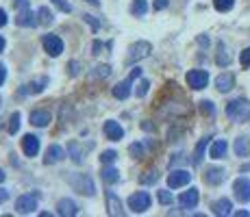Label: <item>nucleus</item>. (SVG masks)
I'll list each match as a JSON object with an SVG mask.
<instances>
[{
  "mask_svg": "<svg viewBox=\"0 0 250 217\" xmlns=\"http://www.w3.org/2000/svg\"><path fill=\"white\" fill-rule=\"evenodd\" d=\"M148 87H150V83H148V80H142V83H139V89H137V96H139V98H144V96L148 94Z\"/></svg>",
  "mask_w": 250,
  "mask_h": 217,
  "instance_id": "a19ab883",
  "label": "nucleus"
},
{
  "mask_svg": "<svg viewBox=\"0 0 250 217\" xmlns=\"http://www.w3.org/2000/svg\"><path fill=\"white\" fill-rule=\"evenodd\" d=\"M22 152L26 157H37V152H40V139L35 135H26L22 139Z\"/></svg>",
  "mask_w": 250,
  "mask_h": 217,
  "instance_id": "f8f14e48",
  "label": "nucleus"
},
{
  "mask_svg": "<svg viewBox=\"0 0 250 217\" xmlns=\"http://www.w3.org/2000/svg\"><path fill=\"white\" fill-rule=\"evenodd\" d=\"M227 115L233 122H246L250 119V102L244 98H237L227 104Z\"/></svg>",
  "mask_w": 250,
  "mask_h": 217,
  "instance_id": "f257e3e1",
  "label": "nucleus"
},
{
  "mask_svg": "<svg viewBox=\"0 0 250 217\" xmlns=\"http://www.w3.org/2000/svg\"><path fill=\"white\" fill-rule=\"evenodd\" d=\"M70 67H72V70H70V74H72V76H76V74H79V63H76V61H72Z\"/></svg>",
  "mask_w": 250,
  "mask_h": 217,
  "instance_id": "49530a36",
  "label": "nucleus"
},
{
  "mask_svg": "<svg viewBox=\"0 0 250 217\" xmlns=\"http://www.w3.org/2000/svg\"><path fill=\"white\" fill-rule=\"evenodd\" d=\"M230 209H233V204H230V200H227V197L213 202V213L215 215H230Z\"/></svg>",
  "mask_w": 250,
  "mask_h": 217,
  "instance_id": "5701e85b",
  "label": "nucleus"
},
{
  "mask_svg": "<svg viewBox=\"0 0 250 217\" xmlns=\"http://www.w3.org/2000/svg\"><path fill=\"white\" fill-rule=\"evenodd\" d=\"M200 111H203L205 115H213L215 107H213V102H211V100H203V102H200Z\"/></svg>",
  "mask_w": 250,
  "mask_h": 217,
  "instance_id": "f704fd0d",
  "label": "nucleus"
},
{
  "mask_svg": "<svg viewBox=\"0 0 250 217\" xmlns=\"http://www.w3.org/2000/svg\"><path fill=\"white\" fill-rule=\"evenodd\" d=\"M63 157H65L63 148H61V146H50V148H48V150H46L44 163H46V165H55V163L63 161Z\"/></svg>",
  "mask_w": 250,
  "mask_h": 217,
  "instance_id": "2eb2a0df",
  "label": "nucleus"
},
{
  "mask_svg": "<svg viewBox=\"0 0 250 217\" xmlns=\"http://www.w3.org/2000/svg\"><path fill=\"white\" fill-rule=\"evenodd\" d=\"M89 4H94V7H100V0H87Z\"/></svg>",
  "mask_w": 250,
  "mask_h": 217,
  "instance_id": "8fccbe9b",
  "label": "nucleus"
},
{
  "mask_svg": "<svg viewBox=\"0 0 250 217\" xmlns=\"http://www.w3.org/2000/svg\"><path fill=\"white\" fill-rule=\"evenodd\" d=\"M7 24V13H4V9H0V28Z\"/></svg>",
  "mask_w": 250,
  "mask_h": 217,
  "instance_id": "de8ad7c7",
  "label": "nucleus"
},
{
  "mask_svg": "<svg viewBox=\"0 0 250 217\" xmlns=\"http://www.w3.org/2000/svg\"><path fill=\"white\" fill-rule=\"evenodd\" d=\"M146 11H148V0H133V4H131L133 16L142 18V16H146Z\"/></svg>",
  "mask_w": 250,
  "mask_h": 217,
  "instance_id": "393cba45",
  "label": "nucleus"
},
{
  "mask_svg": "<svg viewBox=\"0 0 250 217\" xmlns=\"http://www.w3.org/2000/svg\"><path fill=\"white\" fill-rule=\"evenodd\" d=\"M107 211H109V215H124L120 197L115 196L113 191H107Z\"/></svg>",
  "mask_w": 250,
  "mask_h": 217,
  "instance_id": "a211bd4d",
  "label": "nucleus"
},
{
  "mask_svg": "<svg viewBox=\"0 0 250 217\" xmlns=\"http://www.w3.org/2000/svg\"><path fill=\"white\" fill-rule=\"evenodd\" d=\"M37 209V196H20L16 200V211L20 215H31Z\"/></svg>",
  "mask_w": 250,
  "mask_h": 217,
  "instance_id": "423d86ee",
  "label": "nucleus"
},
{
  "mask_svg": "<svg viewBox=\"0 0 250 217\" xmlns=\"http://www.w3.org/2000/svg\"><path fill=\"white\" fill-rule=\"evenodd\" d=\"M207 83H209V74L205 70H191L187 72V85L191 89H205Z\"/></svg>",
  "mask_w": 250,
  "mask_h": 217,
  "instance_id": "0eeeda50",
  "label": "nucleus"
},
{
  "mask_svg": "<svg viewBox=\"0 0 250 217\" xmlns=\"http://www.w3.org/2000/svg\"><path fill=\"white\" fill-rule=\"evenodd\" d=\"M128 206L133 213H144L146 209H150V194L148 191H137L128 197Z\"/></svg>",
  "mask_w": 250,
  "mask_h": 217,
  "instance_id": "20e7f679",
  "label": "nucleus"
},
{
  "mask_svg": "<svg viewBox=\"0 0 250 217\" xmlns=\"http://www.w3.org/2000/svg\"><path fill=\"white\" fill-rule=\"evenodd\" d=\"M104 135H107V139H111V141H120V139L124 137V128L120 126L118 122L109 119V122H104Z\"/></svg>",
  "mask_w": 250,
  "mask_h": 217,
  "instance_id": "ddd939ff",
  "label": "nucleus"
},
{
  "mask_svg": "<svg viewBox=\"0 0 250 217\" xmlns=\"http://www.w3.org/2000/svg\"><path fill=\"white\" fill-rule=\"evenodd\" d=\"M157 172H146V176H142V182L144 185H150V182H157Z\"/></svg>",
  "mask_w": 250,
  "mask_h": 217,
  "instance_id": "58836bf2",
  "label": "nucleus"
},
{
  "mask_svg": "<svg viewBox=\"0 0 250 217\" xmlns=\"http://www.w3.org/2000/svg\"><path fill=\"white\" fill-rule=\"evenodd\" d=\"M233 191H235V197L246 204V202L250 200V180L248 178H237L235 185H233Z\"/></svg>",
  "mask_w": 250,
  "mask_h": 217,
  "instance_id": "9d476101",
  "label": "nucleus"
},
{
  "mask_svg": "<svg viewBox=\"0 0 250 217\" xmlns=\"http://www.w3.org/2000/svg\"><path fill=\"white\" fill-rule=\"evenodd\" d=\"M4 178H7V174H4L2 170H0V182H2V180H4Z\"/></svg>",
  "mask_w": 250,
  "mask_h": 217,
  "instance_id": "603ef678",
  "label": "nucleus"
},
{
  "mask_svg": "<svg viewBox=\"0 0 250 217\" xmlns=\"http://www.w3.org/2000/svg\"><path fill=\"white\" fill-rule=\"evenodd\" d=\"M227 150H229V143L224 141V139H218V141H213V146H211L209 157L211 158H224L227 157Z\"/></svg>",
  "mask_w": 250,
  "mask_h": 217,
  "instance_id": "aec40b11",
  "label": "nucleus"
},
{
  "mask_svg": "<svg viewBox=\"0 0 250 217\" xmlns=\"http://www.w3.org/2000/svg\"><path fill=\"white\" fill-rule=\"evenodd\" d=\"M46 85H48V79H40V80H35V83L26 85V89H22V94H26V91H31V94H40V91H44Z\"/></svg>",
  "mask_w": 250,
  "mask_h": 217,
  "instance_id": "c85d7f7f",
  "label": "nucleus"
},
{
  "mask_svg": "<svg viewBox=\"0 0 250 217\" xmlns=\"http://www.w3.org/2000/svg\"><path fill=\"white\" fill-rule=\"evenodd\" d=\"M18 2V7H20V13H18V18H16V22H18V26H37L40 24V20H35V13L31 11V7H28V2L26 0H16Z\"/></svg>",
  "mask_w": 250,
  "mask_h": 217,
  "instance_id": "7ed1b4c3",
  "label": "nucleus"
},
{
  "mask_svg": "<svg viewBox=\"0 0 250 217\" xmlns=\"http://www.w3.org/2000/svg\"><path fill=\"white\" fill-rule=\"evenodd\" d=\"M233 85H235L233 74H220L218 79H215V87H218V91H222V94L233 89Z\"/></svg>",
  "mask_w": 250,
  "mask_h": 217,
  "instance_id": "6ab92c4d",
  "label": "nucleus"
},
{
  "mask_svg": "<svg viewBox=\"0 0 250 217\" xmlns=\"http://www.w3.org/2000/svg\"><path fill=\"white\" fill-rule=\"evenodd\" d=\"M152 52V46L148 41H135L131 48H128V63H133V61H142L146 59L148 55Z\"/></svg>",
  "mask_w": 250,
  "mask_h": 217,
  "instance_id": "39448f33",
  "label": "nucleus"
},
{
  "mask_svg": "<svg viewBox=\"0 0 250 217\" xmlns=\"http://www.w3.org/2000/svg\"><path fill=\"white\" fill-rule=\"evenodd\" d=\"M42 43H44V50L50 57H59L61 52H63V41H61V37H57V35H44Z\"/></svg>",
  "mask_w": 250,
  "mask_h": 217,
  "instance_id": "6e6552de",
  "label": "nucleus"
},
{
  "mask_svg": "<svg viewBox=\"0 0 250 217\" xmlns=\"http://www.w3.org/2000/svg\"><path fill=\"white\" fill-rule=\"evenodd\" d=\"M18 130H20V113H13L11 118H9V133L16 135Z\"/></svg>",
  "mask_w": 250,
  "mask_h": 217,
  "instance_id": "473e14b6",
  "label": "nucleus"
},
{
  "mask_svg": "<svg viewBox=\"0 0 250 217\" xmlns=\"http://www.w3.org/2000/svg\"><path fill=\"white\" fill-rule=\"evenodd\" d=\"M157 196H159V202H161L163 206L172 204V200H174V197H172V194H170V191H159V194H157Z\"/></svg>",
  "mask_w": 250,
  "mask_h": 217,
  "instance_id": "e433bc0d",
  "label": "nucleus"
},
{
  "mask_svg": "<svg viewBox=\"0 0 250 217\" xmlns=\"http://www.w3.org/2000/svg\"><path fill=\"white\" fill-rule=\"evenodd\" d=\"M37 16H40V24H42V26H50V24L55 22V16H52V11L48 7H42Z\"/></svg>",
  "mask_w": 250,
  "mask_h": 217,
  "instance_id": "cd10ccee",
  "label": "nucleus"
},
{
  "mask_svg": "<svg viewBox=\"0 0 250 217\" xmlns=\"http://www.w3.org/2000/svg\"><path fill=\"white\" fill-rule=\"evenodd\" d=\"M209 139H211V137H203V139L198 141V146H196V150H194V165H196V167L203 163L205 150H207V146H209Z\"/></svg>",
  "mask_w": 250,
  "mask_h": 217,
  "instance_id": "412c9836",
  "label": "nucleus"
},
{
  "mask_svg": "<svg viewBox=\"0 0 250 217\" xmlns=\"http://www.w3.org/2000/svg\"><path fill=\"white\" fill-rule=\"evenodd\" d=\"M50 119H52V115L48 113L46 109H40V111H33L31 113V124L33 126H37V128H44L50 124Z\"/></svg>",
  "mask_w": 250,
  "mask_h": 217,
  "instance_id": "4468645a",
  "label": "nucleus"
},
{
  "mask_svg": "<svg viewBox=\"0 0 250 217\" xmlns=\"http://www.w3.org/2000/svg\"><path fill=\"white\" fill-rule=\"evenodd\" d=\"M213 7L218 9L220 13H227L235 7V0H213Z\"/></svg>",
  "mask_w": 250,
  "mask_h": 217,
  "instance_id": "c756f323",
  "label": "nucleus"
},
{
  "mask_svg": "<svg viewBox=\"0 0 250 217\" xmlns=\"http://www.w3.org/2000/svg\"><path fill=\"white\" fill-rule=\"evenodd\" d=\"M128 150H131V154H133V158H144V146L142 143H133L131 148H128Z\"/></svg>",
  "mask_w": 250,
  "mask_h": 217,
  "instance_id": "c9c22d12",
  "label": "nucleus"
},
{
  "mask_svg": "<svg viewBox=\"0 0 250 217\" xmlns=\"http://www.w3.org/2000/svg\"><path fill=\"white\" fill-rule=\"evenodd\" d=\"M218 65H229V61H230V57H229V52H227V48H224V43H220L218 46Z\"/></svg>",
  "mask_w": 250,
  "mask_h": 217,
  "instance_id": "2f4dec72",
  "label": "nucleus"
},
{
  "mask_svg": "<svg viewBox=\"0 0 250 217\" xmlns=\"http://www.w3.org/2000/svg\"><path fill=\"white\" fill-rule=\"evenodd\" d=\"M224 178H227V172H224L222 167H209L205 174V180L209 182V185H220Z\"/></svg>",
  "mask_w": 250,
  "mask_h": 217,
  "instance_id": "f3484780",
  "label": "nucleus"
},
{
  "mask_svg": "<svg viewBox=\"0 0 250 217\" xmlns=\"http://www.w3.org/2000/svg\"><path fill=\"white\" fill-rule=\"evenodd\" d=\"M198 200H200V196H198V189H187V191H183L181 197H179V204L183 206V209H194L196 204H198Z\"/></svg>",
  "mask_w": 250,
  "mask_h": 217,
  "instance_id": "9b49d317",
  "label": "nucleus"
},
{
  "mask_svg": "<svg viewBox=\"0 0 250 217\" xmlns=\"http://www.w3.org/2000/svg\"><path fill=\"white\" fill-rule=\"evenodd\" d=\"M9 200V191L7 189H0V204H2V202H7Z\"/></svg>",
  "mask_w": 250,
  "mask_h": 217,
  "instance_id": "a18cd8bd",
  "label": "nucleus"
},
{
  "mask_svg": "<svg viewBox=\"0 0 250 217\" xmlns=\"http://www.w3.org/2000/svg\"><path fill=\"white\" fill-rule=\"evenodd\" d=\"M166 7H167V0H155V9H159V11H163Z\"/></svg>",
  "mask_w": 250,
  "mask_h": 217,
  "instance_id": "37998d69",
  "label": "nucleus"
},
{
  "mask_svg": "<svg viewBox=\"0 0 250 217\" xmlns=\"http://www.w3.org/2000/svg\"><path fill=\"white\" fill-rule=\"evenodd\" d=\"M76 185H79L81 194H85V196H94V194H96V189H94V182H91L87 176H81Z\"/></svg>",
  "mask_w": 250,
  "mask_h": 217,
  "instance_id": "b1692460",
  "label": "nucleus"
},
{
  "mask_svg": "<svg viewBox=\"0 0 250 217\" xmlns=\"http://www.w3.org/2000/svg\"><path fill=\"white\" fill-rule=\"evenodd\" d=\"M0 102H2V98H0Z\"/></svg>",
  "mask_w": 250,
  "mask_h": 217,
  "instance_id": "864d4df0",
  "label": "nucleus"
},
{
  "mask_svg": "<svg viewBox=\"0 0 250 217\" xmlns=\"http://www.w3.org/2000/svg\"><path fill=\"white\" fill-rule=\"evenodd\" d=\"M115 158H118V154H115L113 150H107V152L100 154V163H103V165H111Z\"/></svg>",
  "mask_w": 250,
  "mask_h": 217,
  "instance_id": "72a5a7b5",
  "label": "nucleus"
},
{
  "mask_svg": "<svg viewBox=\"0 0 250 217\" xmlns=\"http://www.w3.org/2000/svg\"><path fill=\"white\" fill-rule=\"evenodd\" d=\"M248 152H250V139L248 137L235 139V154H237V157H248Z\"/></svg>",
  "mask_w": 250,
  "mask_h": 217,
  "instance_id": "4be33fe9",
  "label": "nucleus"
},
{
  "mask_svg": "<svg viewBox=\"0 0 250 217\" xmlns=\"http://www.w3.org/2000/svg\"><path fill=\"white\" fill-rule=\"evenodd\" d=\"M83 20H85V22H89L94 31H96V28H100V22H96V20H94V16H83Z\"/></svg>",
  "mask_w": 250,
  "mask_h": 217,
  "instance_id": "79ce46f5",
  "label": "nucleus"
},
{
  "mask_svg": "<svg viewBox=\"0 0 250 217\" xmlns=\"http://www.w3.org/2000/svg\"><path fill=\"white\" fill-rule=\"evenodd\" d=\"M109 74H111V67L109 65H98V67H94V72H91V79H107Z\"/></svg>",
  "mask_w": 250,
  "mask_h": 217,
  "instance_id": "7c9ffc66",
  "label": "nucleus"
},
{
  "mask_svg": "<svg viewBox=\"0 0 250 217\" xmlns=\"http://www.w3.org/2000/svg\"><path fill=\"white\" fill-rule=\"evenodd\" d=\"M239 61H242L244 67H250V48H246V50L239 55Z\"/></svg>",
  "mask_w": 250,
  "mask_h": 217,
  "instance_id": "ea45409f",
  "label": "nucleus"
},
{
  "mask_svg": "<svg viewBox=\"0 0 250 217\" xmlns=\"http://www.w3.org/2000/svg\"><path fill=\"white\" fill-rule=\"evenodd\" d=\"M103 43H100V41H94V55H100V50H103Z\"/></svg>",
  "mask_w": 250,
  "mask_h": 217,
  "instance_id": "09e8293b",
  "label": "nucleus"
},
{
  "mask_svg": "<svg viewBox=\"0 0 250 217\" xmlns=\"http://www.w3.org/2000/svg\"><path fill=\"white\" fill-rule=\"evenodd\" d=\"M68 152H70V157H72V161H74V163H83V150H81V148H79V143H76V141H70L68 143Z\"/></svg>",
  "mask_w": 250,
  "mask_h": 217,
  "instance_id": "bb28decb",
  "label": "nucleus"
},
{
  "mask_svg": "<svg viewBox=\"0 0 250 217\" xmlns=\"http://www.w3.org/2000/svg\"><path fill=\"white\" fill-rule=\"evenodd\" d=\"M100 174H103V180L107 182V185H113V182H118V178H120V172L115 170V167H109V165Z\"/></svg>",
  "mask_w": 250,
  "mask_h": 217,
  "instance_id": "a878e982",
  "label": "nucleus"
},
{
  "mask_svg": "<svg viewBox=\"0 0 250 217\" xmlns=\"http://www.w3.org/2000/svg\"><path fill=\"white\" fill-rule=\"evenodd\" d=\"M189 180H191V174L187 170H174L167 176V187L170 189H179V187H185Z\"/></svg>",
  "mask_w": 250,
  "mask_h": 217,
  "instance_id": "1a4fd4ad",
  "label": "nucleus"
},
{
  "mask_svg": "<svg viewBox=\"0 0 250 217\" xmlns=\"http://www.w3.org/2000/svg\"><path fill=\"white\" fill-rule=\"evenodd\" d=\"M52 4H55V7H59L63 13H70L72 11V4L65 2V0H52Z\"/></svg>",
  "mask_w": 250,
  "mask_h": 217,
  "instance_id": "4c0bfd02",
  "label": "nucleus"
},
{
  "mask_svg": "<svg viewBox=\"0 0 250 217\" xmlns=\"http://www.w3.org/2000/svg\"><path fill=\"white\" fill-rule=\"evenodd\" d=\"M2 50H4V39L0 37V55H2Z\"/></svg>",
  "mask_w": 250,
  "mask_h": 217,
  "instance_id": "3c124183",
  "label": "nucleus"
},
{
  "mask_svg": "<svg viewBox=\"0 0 250 217\" xmlns=\"http://www.w3.org/2000/svg\"><path fill=\"white\" fill-rule=\"evenodd\" d=\"M4 79H7V67H4L2 63H0V85L4 83Z\"/></svg>",
  "mask_w": 250,
  "mask_h": 217,
  "instance_id": "c03bdc74",
  "label": "nucleus"
},
{
  "mask_svg": "<svg viewBox=\"0 0 250 217\" xmlns=\"http://www.w3.org/2000/svg\"><path fill=\"white\" fill-rule=\"evenodd\" d=\"M57 209H59V215H65V217H74L76 213H79V206H76L74 200H70V197H63V200H59Z\"/></svg>",
  "mask_w": 250,
  "mask_h": 217,
  "instance_id": "dca6fc26",
  "label": "nucleus"
},
{
  "mask_svg": "<svg viewBox=\"0 0 250 217\" xmlns=\"http://www.w3.org/2000/svg\"><path fill=\"white\" fill-rule=\"evenodd\" d=\"M139 76H142V70H139V67H135V70L131 72V76H128V79H124L122 83H118L113 87V96L118 100H126L128 96H131V85L135 83V79H139Z\"/></svg>",
  "mask_w": 250,
  "mask_h": 217,
  "instance_id": "f03ea898",
  "label": "nucleus"
}]
</instances>
